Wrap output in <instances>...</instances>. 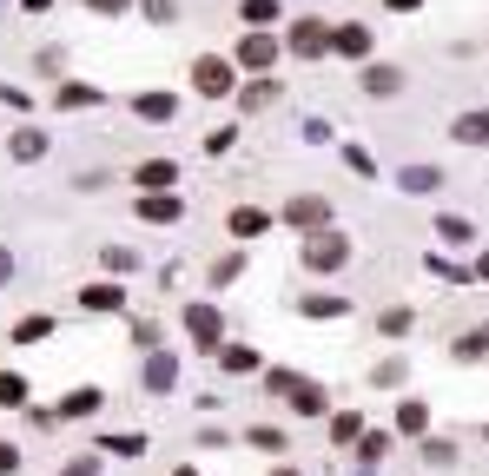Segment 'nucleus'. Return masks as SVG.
Listing matches in <instances>:
<instances>
[{
	"instance_id": "1",
	"label": "nucleus",
	"mask_w": 489,
	"mask_h": 476,
	"mask_svg": "<svg viewBox=\"0 0 489 476\" xmlns=\"http://www.w3.org/2000/svg\"><path fill=\"white\" fill-rule=\"evenodd\" d=\"M344 259H350V238H337L331 225L305 238V271H337Z\"/></svg>"
},
{
	"instance_id": "2",
	"label": "nucleus",
	"mask_w": 489,
	"mask_h": 476,
	"mask_svg": "<svg viewBox=\"0 0 489 476\" xmlns=\"http://www.w3.org/2000/svg\"><path fill=\"white\" fill-rule=\"evenodd\" d=\"M272 390L284 404H291V411H305V417H317L325 411V390H317L311 378H291V370H272Z\"/></svg>"
},
{
	"instance_id": "3",
	"label": "nucleus",
	"mask_w": 489,
	"mask_h": 476,
	"mask_svg": "<svg viewBox=\"0 0 489 476\" xmlns=\"http://www.w3.org/2000/svg\"><path fill=\"white\" fill-rule=\"evenodd\" d=\"M325 218H331V206H325L317 192H305V199L284 206V225H298V232H325Z\"/></svg>"
},
{
	"instance_id": "4",
	"label": "nucleus",
	"mask_w": 489,
	"mask_h": 476,
	"mask_svg": "<svg viewBox=\"0 0 489 476\" xmlns=\"http://www.w3.org/2000/svg\"><path fill=\"white\" fill-rule=\"evenodd\" d=\"M450 132H457L463 146H489V113H463L457 126H450Z\"/></svg>"
},
{
	"instance_id": "5",
	"label": "nucleus",
	"mask_w": 489,
	"mask_h": 476,
	"mask_svg": "<svg viewBox=\"0 0 489 476\" xmlns=\"http://www.w3.org/2000/svg\"><path fill=\"white\" fill-rule=\"evenodd\" d=\"M436 238H443V245H476V225H469V218H436Z\"/></svg>"
},
{
	"instance_id": "6",
	"label": "nucleus",
	"mask_w": 489,
	"mask_h": 476,
	"mask_svg": "<svg viewBox=\"0 0 489 476\" xmlns=\"http://www.w3.org/2000/svg\"><path fill=\"white\" fill-rule=\"evenodd\" d=\"M173 179H179V166H173V159H153V166H139V185H146V192H165Z\"/></svg>"
},
{
	"instance_id": "7",
	"label": "nucleus",
	"mask_w": 489,
	"mask_h": 476,
	"mask_svg": "<svg viewBox=\"0 0 489 476\" xmlns=\"http://www.w3.org/2000/svg\"><path fill=\"white\" fill-rule=\"evenodd\" d=\"M364 87L377 93V99H391V93L403 87V73H397V66H370V73H364Z\"/></svg>"
},
{
	"instance_id": "8",
	"label": "nucleus",
	"mask_w": 489,
	"mask_h": 476,
	"mask_svg": "<svg viewBox=\"0 0 489 476\" xmlns=\"http://www.w3.org/2000/svg\"><path fill=\"white\" fill-rule=\"evenodd\" d=\"M436 185H443V173H436V166H410V173H403V192H436Z\"/></svg>"
},
{
	"instance_id": "9",
	"label": "nucleus",
	"mask_w": 489,
	"mask_h": 476,
	"mask_svg": "<svg viewBox=\"0 0 489 476\" xmlns=\"http://www.w3.org/2000/svg\"><path fill=\"white\" fill-rule=\"evenodd\" d=\"M185 325H192L198 337H206V351L218 344V311H212V304H198V311H185Z\"/></svg>"
},
{
	"instance_id": "10",
	"label": "nucleus",
	"mask_w": 489,
	"mask_h": 476,
	"mask_svg": "<svg viewBox=\"0 0 489 476\" xmlns=\"http://www.w3.org/2000/svg\"><path fill=\"white\" fill-rule=\"evenodd\" d=\"M265 225H272V218H265V212H251V206H239V212H232V238H258Z\"/></svg>"
},
{
	"instance_id": "11",
	"label": "nucleus",
	"mask_w": 489,
	"mask_h": 476,
	"mask_svg": "<svg viewBox=\"0 0 489 476\" xmlns=\"http://www.w3.org/2000/svg\"><path fill=\"white\" fill-rule=\"evenodd\" d=\"M225 60H198V93H225Z\"/></svg>"
},
{
	"instance_id": "12",
	"label": "nucleus",
	"mask_w": 489,
	"mask_h": 476,
	"mask_svg": "<svg viewBox=\"0 0 489 476\" xmlns=\"http://www.w3.org/2000/svg\"><path fill=\"white\" fill-rule=\"evenodd\" d=\"M80 304H93V311H113V304H120V285H93V292H80Z\"/></svg>"
},
{
	"instance_id": "13",
	"label": "nucleus",
	"mask_w": 489,
	"mask_h": 476,
	"mask_svg": "<svg viewBox=\"0 0 489 476\" xmlns=\"http://www.w3.org/2000/svg\"><path fill=\"white\" fill-rule=\"evenodd\" d=\"M489 351V331H469V337H457V357H483Z\"/></svg>"
},
{
	"instance_id": "14",
	"label": "nucleus",
	"mask_w": 489,
	"mask_h": 476,
	"mask_svg": "<svg viewBox=\"0 0 489 476\" xmlns=\"http://www.w3.org/2000/svg\"><path fill=\"white\" fill-rule=\"evenodd\" d=\"M80 411H99V390H73L66 397V417H80Z\"/></svg>"
},
{
	"instance_id": "15",
	"label": "nucleus",
	"mask_w": 489,
	"mask_h": 476,
	"mask_svg": "<svg viewBox=\"0 0 489 476\" xmlns=\"http://www.w3.org/2000/svg\"><path fill=\"white\" fill-rule=\"evenodd\" d=\"M13 152H21V159H40L46 140H40V132H21V140H13Z\"/></svg>"
},
{
	"instance_id": "16",
	"label": "nucleus",
	"mask_w": 489,
	"mask_h": 476,
	"mask_svg": "<svg viewBox=\"0 0 489 476\" xmlns=\"http://www.w3.org/2000/svg\"><path fill=\"white\" fill-rule=\"evenodd\" d=\"M46 331H54V318H27V325L13 331V337H21V344H33V337H46Z\"/></svg>"
},
{
	"instance_id": "17",
	"label": "nucleus",
	"mask_w": 489,
	"mask_h": 476,
	"mask_svg": "<svg viewBox=\"0 0 489 476\" xmlns=\"http://www.w3.org/2000/svg\"><path fill=\"white\" fill-rule=\"evenodd\" d=\"M225 370H258V351H251V344L245 351H225Z\"/></svg>"
},
{
	"instance_id": "18",
	"label": "nucleus",
	"mask_w": 489,
	"mask_h": 476,
	"mask_svg": "<svg viewBox=\"0 0 489 476\" xmlns=\"http://www.w3.org/2000/svg\"><path fill=\"white\" fill-rule=\"evenodd\" d=\"M0 404H27V384L21 378H0Z\"/></svg>"
},
{
	"instance_id": "19",
	"label": "nucleus",
	"mask_w": 489,
	"mask_h": 476,
	"mask_svg": "<svg viewBox=\"0 0 489 476\" xmlns=\"http://www.w3.org/2000/svg\"><path fill=\"white\" fill-rule=\"evenodd\" d=\"M21 470V456H13V444H0V476H13Z\"/></svg>"
},
{
	"instance_id": "20",
	"label": "nucleus",
	"mask_w": 489,
	"mask_h": 476,
	"mask_svg": "<svg viewBox=\"0 0 489 476\" xmlns=\"http://www.w3.org/2000/svg\"><path fill=\"white\" fill-rule=\"evenodd\" d=\"M7 271H13V259H7V251H0V285H7Z\"/></svg>"
},
{
	"instance_id": "21",
	"label": "nucleus",
	"mask_w": 489,
	"mask_h": 476,
	"mask_svg": "<svg viewBox=\"0 0 489 476\" xmlns=\"http://www.w3.org/2000/svg\"><path fill=\"white\" fill-rule=\"evenodd\" d=\"M66 476H93V463H73V470H66Z\"/></svg>"
},
{
	"instance_id": "22",
	"label": "nucleus",
	"mask_w": 489,
	"mask_h": 476,
	"mask_svg": "<svg viewBox=\"0 0 489 476\" xmlns=\"http://www.w3.org/2000/svg\"><path fill=\"white\" fill-rule=\"evenodd\" d=\"M173 476H198V470H173Z\"/></svg>"
},
{
	"instance_id": "23",
	"label": "nucleus",
	"mask_w": 489,
	"mask_h": 476,
	"mask_svg": "<svg viewBox=\"0 0 489 476\" xmlns=\"http://www.w3.org/2000/svg\"><path fill=\"white\" fill-rule=\"evenodd\" d=\"M272 476H298V470H272Z\"/></svg>"
},
{
	"instance_id": "24",
	"label": "nucleus",
	"mask_w": 489,
	"mask_h": 476,
	"mask_svg": "<svg viewBox=\"0 0 489 476\" xmlns=\"http://www.w3.org/2000/svg\"><path fill=\"white\" fill-rule=\"evenodd\" d=\"M483 278H489V259H483Z\"/></svg>"
}]
</instances>
